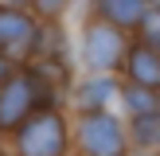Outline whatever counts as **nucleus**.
I'll use <instances>...</instances> for the list:
<instances>
[{
	"label": "nucleus",
	"mask_w": 160,
	"mask_h": 156,
	"mask_svg": "<svg viewBox=\"0 0 160 156\" xmlns=\"http://www.w3.org/2000/svg\"><path fill=\"white\" fill-rule=\"evenodd\" d=\"M129 43H133V31L117 27V23L102 20V16H94V12L78 23V62H82V70L121 74Z\"/></svg>",
	"instance_id": "nucleus-1"
},
{
	"label": "nucleus",
	"mask_w": 160,
	"mask_h": 156,
	"mask_svg": "<svg viewBox=\"0 0 160 156\" xmlns=\"http://www.w3.org/2000/svg\"><path fill=\"white\" fill-rule=\"evenodd\" d=\"M16 156H70L74 152V125L59 105H39L28 121L12 129Z\"/></svg>",
	"instance_id": "nucleus-2"
},
{
	"label": "nucleus",
	"mask_w": 160,
	"mask_h": 156,
	"mask_svg": "<svg viewBox=\"0 0 160 156\" xmlns=\"http://www.w3.org/2000/svg\"><path fill=\"white\" fill-rule=\"evenodd\" d=\"M129 121L117 109H82L74 113V152L86 156H129Z\"/></svg>",
	"instance_id": "nucleus-3"
},
{
	"label": "nucleus",
	"mask_w": 160,
	"mask_h": 156,
	"mask_svg": "<svg viewBox=\"0 0 160 156\" xmlns=\"http://www.w3.org/2000/svg\"><path fill=\"white\" fill-rule=\"evenodd\" d=\"M62 98H55L43 82L35 78V70L23 62L0 82V133H12L20 121H28L39 105H59Z\"/></svg>",
	"instance_id": "nucleus-4"
},
{
	"label": "nucleus",
	"mask_w": 160,
	"mask_h": 156,
	"mask_svg": "<svg viewBox=\"0 0 160 156\" xmlns=\"http://www.w3.org/2000/svg\"><path fill=\"white\" fill-rule=\"evenodd\" d=\"M39 23L28 8H4L0 4V51L12 55L16 62H28L35 55V35H39Z\"/></svg>",
	"instance_id": "nucleus-5"
},
{
	"label": "nucleus",
	"mask_w": 160,
	"mask_h": 156,
	"mask_svg": "<svg viewBox=\"0 0 160 156\" xmlns=\"http://www.w3.org/2000/svg\"><path fill=\"white\" fill-rule=\"evenodd\" d=\"M117 94H121V74H94V70H86L70 86L67 101L74 105V113H82V109H117Z\"/></svg>",
	"instance_id": "nucleus-6"
},
{
	"label": "nucleus",
	"mask_w": 160,
	"mask_h": 156,
	"mask_svg": "<svg viewBox=\"0 0 160 156\" xmlns=\"http://www.w3.org/2000/svg\"><path fill=\"white\" fill-rule=\"evenodd\" d=\"M121 78L160 90V47H152V43H145V39L133 35L129 55H125V66H121Z\"/></svg>",
	"instance_id": "nucleus-7"
},
{
	"label": "nucleus",
	"mask_w": 160,
	"mask_h": 156,
	"mask_svg": "<svg viewBox=\"0 0 160 156\" xmlns=\"http://www.w3.org/2000/svg\"><path fill=\"white\" fill-rule=\"evenodd\" d=\"M148 8H152V0H90L94 16H102V20L117 23V27L133 31V35H137V27L145 23Z\"/></svg>",
	"instance_id": "nucleus-8"
},
{
	"label": "nucleus",
	"mask_w": 160,
	"mask_h": 156,
	"mask_svg": "<svg viewBox=\"0 0 160 156\" xmlns=\"http://www.w3.org/2000/svg\"><path fill=\"white\" fill-rule=\"evenodd\" d=\"M117 109H121L125 117H137V113H152V109H160V90H152V86H141V82H129V78H121Z\"/></svg>",
	"instance_id": "nucleus-9"
},
{
	"label": "nucleus",
	"mask_w": 160,
	"mask_h": 156,
	"mask_svg": "<svg viewBox=\"0 0 160 156\" xmlns=\"http://www.w3.org/2000/svg\"><path fill=\"white\" fill-rule=\"evenodd\" d=\"M125 121H129V140H133V148L160 152V109H152V113H137V117H125Z\"/></svg>",
	"instance_id": "nucleus-10"
},
{
	"label": "nucleus",
	"mask_w": 160,
	"mask_h": 156,
	"mask_svg": "<svg viewBox=\"0 0 160 156\" xmlns=\"http://www.w3.org/2000/svg\"><path fill=\"white\" fill-rule=\"evenodd\" d=\"M137 39H145V43H152L160 47V4L148 8V16H145V23L137 27Z\"/></svg>",
	"instance_id": "nucleus-11"
},
{
	"label": "nucleus",
	"mask_w": 160,
	"mask_h": 156,
	"mask_svg": "<svg viewBox=\"0 0 160 156\" xmlns=\"http://www.w3.org/2000/svg\"><path fill=\"white\" fill-rule=\"evenodd\" d=\"M70 4H74V0H31V8H35L39 20H62Z\"/></svg>",
	"instance_id": "nucleus-12"
},
{
	"label": "nucleus",
	"mask_w": 160,
	"mask_h": 156,
	"mask_svg": "<svg viewBox=\"0 0 160 156\" xmlns=\"http://www.w3.org/2000/svg\"><path fill=\"white\" fill-rule=\"evenodd\" d=\"M16 66H23V62H16V59H12V55H4V51H0V82H4V78H8V74H12V70H16Z\"/></svg>",
	"instance_id": "nucleus-13"
},
{
	"label": "nucleus",
	"mask_w": 160,
	"mask_h": 156,
	"mask_svg": "<svg viewBox=\"0 0 160 156\" xmlns=\"http://www.w3.org/2000/svg\"><path fill=\"white\" fill-rule=\"evenodd\" d=\"M4 8H31V0H0Z\"/></svg>",
	"instance_id": "nucleus-14"
},
{
	"label": "nucleus",
	"mask_w": 160,
	"mask_h": 156,
	"mask_svg": "<svg viewBox=\"0 0 160 156\" xmlns=\"http://www.w3.org/2000/svg\"><path fill=\"white\" fill-rule=\"evenodd\" d=\"M129 156H160V152H145V148H129Z\"/></svg>",
	"instance_id": "nucleus-15"
},
{
	"label": "nucleus",
	"mask_w": 160,
	"mask_h": 156,
	"mask_svg": "<svg viewBox=\"0 0 160 156\" xmlns=\"http://www.w3.org/2000/svg\"><path fill=\"white\" fill-rule=\"evenodd\" d=\"M70 156H86V152H70Z\"/></svg>",
	"instance_id": "nucleus-16"
},
{
	"label": "nucleus",
	"mask_w": 160,
	"mask_h": 156,
	"mask_svg": "<svg viewBox=\"0 0 160 156\" xmlns=\"http://www.w3.org/2000/svg\"><path fill=\"white\" fill-rule=\"evenodd\" d=\"M0 156H8V152H4V148H0Z\"/></svg>",
	"instance_id": "nucleus-17"
},
{
	"label": "nucleus",
	"mask_w": 160,
	"mask_h": 156,
	"mask_svg": "<svg viewBox=\"0 0 160 156\" xmlns=\"http://www.w3.org/2000/svg\"><path fill=\"white\" fill-rule=\"evenodd\" d=\"M152 4H160V0H152Z\"/></svg>",
	"instance_id": "nucleus-18"
}]
</instances>
